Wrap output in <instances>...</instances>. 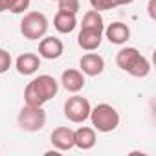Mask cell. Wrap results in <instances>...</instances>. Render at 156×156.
<instances>
[{
	"label": "cell",
	"instance_id": "277c9868",
	"mask_svg": "<svg viewBox=\"0 0 156 156\" xmlns=\"http://www.w3.org/2000/svg\"><path fill=\"white\" fill-rule=\"evenodd\" d=\"M20 33L28 41H41L48 33V19L41 11H28L20 20Z\"/></svg>",
	"mask_w": 156,
	"mask_h": 156
},
{
	"label": "cell",
	"instance_id": "4fadbf2b",
	"mask_svg": "<svg viewBox=\"0 0 156 156\" xmlns=\"http://www.w3.org/2000/svg\"><path fill=\"white\" fill-rule=\"evenodd\" d=\"M103 35L112 44H125L130 39V28L123 22H112L103 30Z\"/></svg>",
	"mask_w": 156,
	"mask_h": 156
},
{
	"label": "cell",
	"instance_id": "cb8c5ba5",
	"mask_svg": "<svg viewBox=\"0 0 156 156\" xmlns=\"http://www.w3.org/2000/svg\"><path fill=\"white\" fill-rule=\"evenodd\" d=\"M51 2H59V0H51Z\"/></svg>",
	"mask_w": 156,
	"mask_h": 156
},
{
	"label": "cell",
	"instance_id": "7a4b0ae2",
	"mask_svg": "<svg viewBox=\"0 0 156 156\" xmlns=\"http://www.w3.org/2000/svg\"><path fill=\"white\" fill-rule=\"evenodd\" d=\"M116 64L132 77H147L151 72L149 59L141 55L138 48H132V46L121 48L116 53Z\"/></svg>",
	"mask_w": 156,
	"mask_h": 156
},
{
	"label": "cell",
	"instance_id": "ac0fdd59",
	"mask_svg": "<svg viewBox=\"0 0 156 156\" xmlns=\"http://www.w3.org/2000/svg\"><path fill=\"white\" fill-rule=\"evenodd\" d=\"M90 2V6H92V9H96V11H108V9H114L116 8V4H114V0H88Z\"/></svg>",
	"mask_w": 156,
	"mask_h": 156
},
{
	"label": "cell",
	"instance_id": "e0dca14e",
	"mask_svg": "<svg viewBox=\"0 0 156 156\" xmlns=\"http://www.w3.org/2000/svg\"><path fill=\"white\" fill-rule=\"evenodd\" d=\"M59 11H64V13H72V15H77L81 9V4L79 0H59Z\"/></svg>",
	"mask_w": 156,
	"mask_h": 156
},
{
	"label": "cell",
	"instance_id": "ba28073f",
	"mask_svg": "<svg viewBox=\"0 0 156 156\" xmlns=\"http://www.w3.org/2000/svg\"><path fill=\"white\" fill-rule=\"evenodd\" d=\"M79 70L88 75V77H96V75H101L103 70H105V59L99 55V53H85L81 59H79Z\"/></svg>",
	"mask_w": 156,
	"mask_h": 156
},
{
	"label": "cell",
	"instance_id": "30bf717a",
	"mask_svg": "<svg viewBox=\"0 0 156 156\" xmlns=\"http://www.w3.org/2000/svg\"><path fill=\"white\" fill-rule=\"evenodd\" d=\"M103 42V31L98 30H88V28H81L79 35H77V44L85 51H96Z\"/></svg>",
	"mask_w": 156,
	"mask_h": 156
},
{
	"label": "cell",
	"instance_id": "9a60e30c",
	"mask_svg": "<svg viewBox=\"0 0 156 156\" xmlns=\"http://www.w3.org/2000/svg\"><path fill=\"white\" fill-rule=\"evenodd\" d=\"M53 28L59 33H72L77 28V17L72 13L57 11V15L53 17Z\"/></svg>",
	"mask_w": 156,
	"mask_h": 156
},
{
	"label": "cell",
	"instance_id": "ffe728a7",
	"mask_svg": "<svg viewBox=\"0 0 156 156\" xmlns=\"http://www.w3.org/2000/svg\"><path fill=\"white\" fill-rule=\"evenodd\" d=\"M11 66V53L0 48V73H6Z\"/></svg>",
	"mask_w": 156,
	"mask_h": 156
},
{
	"label": "cell",
	"instance_id": "5b68a950",
	"mask_svg": "<svg viewBox=\"0 0 156 156\" xmlns=\"http://www.w3.org/2000/svg\"><path fill=\"white\" fill-rule=\"evenodd\" d=\"M17 123L24 132H39L46 125V112L42 107L24 105L17 116Z\"/></svg>",
	"mask_w": 156,
	"mask_h": 156
},
{
	"label": "cell",
	"instance_id": "7402d4cb",
	"mask_svg": "<svg viewBox=\"0 0 156 156\" xmlns=\"http://www.w3.org/2000/svg\"><path fill=\"white\" fill-rule=\"evenodd\" d=\"M134 0H114V4H116V8L118 6H127V4H132Z\"/></svg>",
	"mask_w": 156,
	"mask_h": 156
},
{
	"label": "cell",
	"instance_id": "6da1fadb",
	"mask_svg": "<svg viewBox=\"0 0 156 156\" xmlns=\"http://www.w3.org/2000/svg\"><path fill=\"white\" fill-rule=\"evenodd\" d=\"M59 92V83L55 77L42 73L35 79H31L24 88V103L33 107H42L50 99H53Z\"/></svg>",
	"mask_w": 156,
	"mask_h": 156
},
{
	"label": "cell",
	"instance_id": "52a82bcc",
	"mask_svg": "<svg viewBox=\"0 0 156 156\" xmlns=\"http://www.w3.org/2000/svg\"><path fill=\"white\" fill-rule=\"evenodd\" d=\"M64 51V44L61 39L51 37V35H44L39 41V57L48 59V61H55L62 55Z\"/></svg>",
	"mask_w": 156,
	"mask_h": 156
},
{
	"label": "cell",
	"instance_id": "2e32d148",
	"mask_svg": "<svg viewBox=\"0 0 156 156\" xmlns=\"http://www.w3.org/2000/svg\"><path fill=\"white\" fill-rule=\"evenodd\" d=\"M81 28H88V30H98V31H103L105 30V20L101 17L99 11L96 9H90L83 15V20H81Z\"/></svg>",
	"mask_w": 156,
	"mask_h": 156
},
{
	"label": "cell",
	"instance_id": "44dd1931",
	"mask_svg": "<svg viewBox=\"0 0 156 156\" xmlns=\"http://www.w3.org/2000/svg\"><path fill=\"white\" fill-rule=\"evenodd\" d=\"M11 6H13V0H0V13L9 11Z\"/></svg>",
	"mask_w": 156,
	"mask_h": 156
},
{
	"label": "cell",
	"instance_id": "8992f818",
	"mask_svg": "<svg viewBox=\"0 0 156 156\" xmlns=\"http://www.w3.org/2000/svg\"><path fill=\"white\" fill-rule=\"evenodd\" d=\"M92 105L87 98L73 94L64 101V118L72 123H85L90 116Z\"/></svg>",
	"mask_w": 156,
	"mask_h": 156
},
{
	"label": "cell",
	"instance_id": "d6986e66",
	"mask_svg": "<svg viewBox=\"0 0 156 156\" xmlns=\"http://www.w3.org/2000/svg\"><path fill=\"white\" fill-rule=\"evenodd\" d=\"M30 4H31V0H13V6H11L9 11L15 13V15H22V13L28 11Z\"/></svg>",
	"mask_w": 156,
	"mask_h": 156
},
{
	"label": "cell",
	"instance_id": "8fae6325",
	"mask_svg": "<svg viewBox=\"0 0 156 156\" xmlns=\"http://www.w3.org/2000/svg\"><path fill=\"white\" fill-rule=\"evenodd\" d=\"M50 140H51V145L59 152H64V151H70V149L75 147L73 145V130L70 127H57V129H53Z\"/></svg>",
	"mask_w": 156,
	"mask_h": 156
},
{
	"label": "cell",
	"instance_id": "5bb4252c",
	"mask_svg": "<svg viewBox=\"0 0 156 156\" xmlns=\"http://www.w3.org/2000/svg\"><path fill=\"white\" fill-rule=\"evenodd\" d=\"M98 138H96V129L94 127H79L73 130V145L81 151H90L94 149Z\"/></svg>",
	"mask_w": 156,
	"mask_h": 156
},
{
	"label": "cell",
	"instance_id": "603a6c76",
	"mask_svg": "<svg viewBox=\"0 0 156 156\" xmlns=\"http://www.w3.org/2000/svg\"><path fill=\"white\" fill-rule=\"evenodd\" d=\"M149 15H151V19H154V0L149 2Z\"/></svg>",
	"mask_w": 156,
	"mask_h": 156
},
{
	"label": "cell",
	"instance_id": "7c38bea8",
	"mask_svg": "<svg viewBox=\"0 0 156 156\" xmlns=\"http://www.w3.org/2000/svg\"><path fill=\"white\" fill-rule=\"evenodd\" d=\"M15 68L20 75H33L41 68V57L37 53H31V51L20 53L15 61Z\"/></svg>",
	"mask_w": 156,
	"mask_h": 156
},
{
	"label": "cell",
	"instance_id": "3957f363",
	"mask_svg": "<svg viewBox=\"0 0 156 156\" xmlns=\"http://www.w3.org/2000/svg\"><path fill=\"white\" fill-rule=\"evenodd\" d=\"M88 118L92 121V127L98 132H112L119 125V112L112 105H108V103L96 105L90 110V116Z\"/></svg>",
	"mask_w": 156,
	"mask_h": 156
},
{
	"label": "cell",
	"instance_id": "9c48e42d",
	"mask_svg": "<svg viewBox=\"0 0 156 156\" xmlns=\"http://www.w3.org/2000/svg\"><path fill=\"white\" fill-rule=\"evenodd\" d=\"M85 73L81 70H75V68H68L62 72L61 75V85L64 87L66 92H72V94H77L85 88Z\"/></svg>",
	"mask_w": 156,
	"mask_h": 156
}]
</instances>
